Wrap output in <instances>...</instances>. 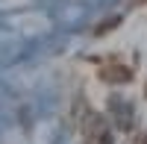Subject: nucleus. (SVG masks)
<instances>
[{
    "label": "nucleus",
    "instance_id": "obj_5",
    "mask_svg": "<svg viewBox=\"0 0 147 144\" xmlns=\"http://www.w3.org/2000/svg\"><path fill=\"white\" fill-rule=\"evenodd\" d=\"M141 144H147V129H144V135H141Z\"/></svg>",
    "mask_w": 147,
    "mask_h": 144
},
{
    "label": "nucleus",
    "instance_id": "obj_1",
    "mask_svg": "<svg viewBox=\"0 0 147 144\" xmlns=\"http://www.w3.org/2000/svg\"><path fill=\"white\" fill-rule=\"evenodd\" d=\"M82 133H85V141L88 144H115V135L109 129L106 118L91 112V109H85V115H82Z\"/></svg>",
    "mask_w": 147,
    "mask_h": 144
},
{
    "label": "nucleus",
    "instance_id": "obj_2",
    "mask_svg": "<svg viewBox=\"0 0 147 144\" xmlns=\"http://www.w3.org/2000/svg\"><path fill=\"white\" fill-rule=\"evenodd\" d=\"M100 79L109 82V85H124V82L132 79V71L127 65H121V62H112V65H103L100 68Z\"/></svg>",
    "mask_w": 147,
    "mask_h": 144
},
{
    "label": "nucleus",
    "instance_id": "obj_6",
    "mask_svg": "<svg viewBox=\"0 0 147 144\" xmlns=\"http://www.w3.org/2000/svg\"><path fill=\"white\" fill-rule=\"evenodd\" d=\"M144 94H147V85H144Z\"/></svg>",
    "mask_w": 147,
    "mask_h": 144
},
{
    "label": "nucleus",
    "instance_id": "obj_4",
    "mask_svg": "<svg viewBox=\"0 0 147 144\" xmlns=\"http://www.w3.org/2000/svg\"><path fill=\"white\" fill-rule=\"evenodd\" d=\"M118 24H121V18H118V15H115V18H106L100 27H94V35H106V32H112Z\"/></svg>",
    "mask_w": 147,
    "mask_h": 144
},
{
    "label": "nucleus",
    "instance_id": "obj_3",
    "mask_svg": "<svg viewBox=\"0 0 147 144\" xmlns=\"http://www.w3.org/2000/svg\"><path fill=\"white\" fill-rule=\"evenodd\" d=\"M112 106L118 109V127H121V129H129V127H132V109L124 106V103H118V100H115Z\"/></svg>",
    "mask_w": 147,
    "mask_h": 144
}]
</instances>
